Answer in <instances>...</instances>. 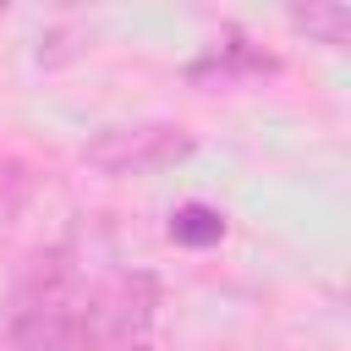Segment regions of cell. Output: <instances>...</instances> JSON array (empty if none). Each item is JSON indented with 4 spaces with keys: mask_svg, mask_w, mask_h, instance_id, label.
<instances>
[{
    "mask_svg": "<svg viewBox=\"0 0 351 351\" xmlns=\"http://www.w3.org/2000/svg\"><path fill=\"white\" fill-rule=\"evenodd\" d=\"M170 236H176L181 247H214V241L225 236V214L208 208V203H181V208L170 214Z\"/></svg>",
    "mask_w": 351,
    "mask_h": 351,
    "instance_id": "277c9868",
    "label": "cell"
},
{
    "mask_svg": "<svg viewBox=\"0 0 351 351\" xmlns=\"http://www.w3.org/2000/svg\"><path fill=\"white\" fill-rule=\"evenodd\" d=\"M77 335H82V324H77L60 302L16 313V329H11L16 351H77Z\"/></svg>",
    "mask_w": 351,
    "mask_h": 351,
    "instance_id": "7a4b0ae2",
    "label": "cell"
},
{
    "mask_svg": "<svg viewBox=\"0 0 351 351\" xmlns=\"http://www.w3.org/2000/svg\"><path fill=\"white\" fill-rule=\"evenodd\" d=\"M132 351H148V346H132Z\"/></svg>",
    "mask_w": 351,
    "mask_h": 351,
    "instance_id": "8992f818",
    "label": "cell"
},
{
    "mask_svg": "<svg viewBox=\"0 0 351 351\" xmlns=\"http://www.w3.org/2000/svg\"><path fill=\"white\" fill-rule=\"evenodd\" d=\"M291 27H302V33L324 38V44H346L351 38V11L346 5H296Z\"/></svg>",
    "mask_w": 351,
    "mask_h": 351,
    "instance_id": "5b68a950",
    "label": "cell"
},
{
    "mask_svg": "<svg viewBox=\"0 0 351 351\" xmlns=\"http://www.w3.org/2000/svg\"><path fill=\"white\" fill-rule=\"evenodd\" d=\"M154 302H159L154 274H132V280L115 285V296H110V307H104V324H110L115 335H137V329L154 324Z\"/></svg>",
    "mask_w": 351,
    "mask_h": 351,
    "instance_id": "3957f363",
    "label": "cell"
},
{
    "mask_svg": "<svg viewBox=\"0 0 351 351\" xmlns=\"http://www.w3.org/2000/svg\"><path fill=\"white\" fill-rule=\"evenodd\" d=\"M192 154V132L170 121H137V126H110L82 143V165L99 176H148Z\"/></svg>",
    "mask_w": 351,
    "mask_h": 351,
    "instance_id": "6da1fadb",
    "label": "cell"
}]
</instances>
